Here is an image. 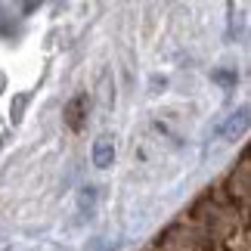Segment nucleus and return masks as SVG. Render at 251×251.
<instances>
[{
	"mask_svg": "<svg viewBox=\"0 0 251 251\" xmlns=\"http://www.w3.org/2000/svg\"><path fill=\"white\" fill-rule=\"evenodd\" d=\"M112 158V149H109V143H100V146H96V165H105V161Z\"/></svg>",
	"mask_w": 251,
	"mask_h": 251,
	"instance_id": "nucleus-2",
	"label": "nucleus"
},
{
	"mask_svg": "<svg viewBox=\"0 0 251 251\" xmlns=\"http://www.w3.org/2000/svg\"><path fill=\"white\" fill-rule=\"evenodd\" d=\"M248 158H242L143 251H248Z\"/></svg>",
	"mask_w": 251,
	"mask_h": 251,
	"instance_id": "nucleus-1",
	"label": "nucleus"
}]
</instances>
